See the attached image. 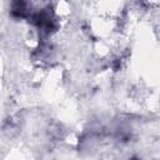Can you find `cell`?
Instances as JSON below:
<instances>
[{"label": "cell", "mask_w": 160, "mask_h": 160, "mask_svg": "<svg viewBox=\"0 0 160 160\" xmlns=\"http://www.w3.org/2000/svg\"><path fill=\"white\" fill-rule=\"evenodd\" d=\"M132 160H136V159H132Z\"/></svg>", "instance_id": "obj_1"}]
</instances>
